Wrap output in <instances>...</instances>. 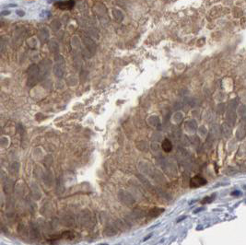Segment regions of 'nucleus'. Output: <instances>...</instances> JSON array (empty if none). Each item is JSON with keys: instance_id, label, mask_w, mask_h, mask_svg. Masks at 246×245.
<instances>
[{"instance_id": "nucleus-6", "label": "nucleus", "mask_w": 246, "mask_h": 245, "mask_svg": "<svg viewBox=\"0 0 246 245\" xmlns=\"http://www.w3.org/2000/svg\"><path fill=\"white\" fill-rule=\"evenodd\" d=\"M17 13H18V14H20L19 16H20V17L24 16V14H25V13H24V11H20V10H18V11H17Z\"/></svg>"}, {"instance_id": "nucleus-5", "label": "nucleus", "mask_w": 246, "mask_h": 245, "mask_svg": "<svg viewBox=\"0 0 246 245\" xmlns=\"http://www.w3.org/2000/svg\"><path fill=\"white\" fill-rule=\"evenodd\" d=\"M10 14V11L9 10H4L2 12H0V17L1 16H6V15H9Z\"/></svg>"}, {"instance_id": "nucleus-1", "label": "nucleus", "mask_w": 246, "mask_h": 245, "mask_svg": "<svg viewBox=\"0 0 246 245\" xmlns=\"http://www.w3.org/2000/svg\"><path fill=\"white\" fill-rule=\"evenodd\" d=\"M205 184H207V180L199 175L193 177L190 181V187L191 188H199Z\"/></svg>"}, {"instance_id": "nucleus-2", "label": "nucleus", "mask_w": 246, "mask_h": 245, "mask_svg": "<svg viewBox=\"0 0 246 245\" xmlns=\"http://www.w3.org/2000/svg\"><path fill=\"white\" fill-rule=\"evenodd\" d=\"M75 6V0H67V1H58L54 4V7L60 9H72Z\"/></svg>"}, {"instance_id": "nucleus-7", "label": "nucleus", "mask_w": 246, "mask_h": 245, "mask_svg": "<svg viewBox=\"0 0 246 245\" xmlns=\"http://www.w3.org/2000/svg\"><path fill=\"white\" fill-rule=\"evenodd\" d=\"M149 237H151V234H149V235H148V237H146V238H145V239H144V241H147V240H148V238H149Z\"/></svg>"}, {"instance_id": "nucleus-3", "label": "nucleus", "mask_w": 246, "mask_h": 245, "mask_svg": "<svg viewBox=\"0 0 246 245\" xmlns=\"http://www.w3.org/2000/svg\"><path fill=\"white\" fill-rule=\"evenodd\" d=\"M161 147H162V149L165 152H170L172 149V144L169 139H164L162 141V144H161Z\"/></svg>"}, {"instance_id": "nucleus-4", "label": "nucleus", "mask_w": 246, "mask_h": 245, "mask_svg": "<svg viewBox=\"0 0 246 245\" xmlns=\"http://www.w3.org/2000/svg\"><path fill=\"white\" fill-rule=\"evenodd\" d=\"M214 198H215V195H212V197L207 196V197H206V198L204 199L203 201H202V203H203V204H205V203H210Z\"/></svg>"}]
</instances>
